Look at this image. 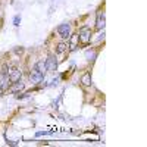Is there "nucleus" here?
Wrapping results in <instances>:
<instances>
[{"instance_id": "nucleus-3", "label": "nucleus", "mask_w": 147, "mask_h": 147, "mask_svg": "<svg viewBox=\"0 0 147 147\" xmlns=\"http://www.w3.org/2000/svg\"><path fill=\"white\" fill-rule=\"evenodd\" d=\"M44 62H46V68H47L49 72H55L57 69V60H56V56L55 55H50L44 60Z\"/></svg>"}, {"instance_id": "nucleus-15", "label": "nucleus", "mask_w": 147, "mask_h": 147, "mask_svg": "<svg viewBox=\"0 0 147 147\" xmlns=\"http://www.w3.org/2000/svg\"><path fill=\"white\" fill-rule=\"evenodd\" d=\"M2 96H3V90H2V88H0V97H2Z\"/></svg>"}, {"instance_id": "nucleus-1", "label": "nucleus", "mask_w": 147, "mask_h": 147, "mask_svg": "<svg viewBox=\"0 0 147 147\" xmlns=\"http://www.w3.org/2000/svg\"><path fill=\"white\" fill-rule=\"evenodd\" d=\"M5 72L7 74V77L10 80V82H16V81H21V77H22V72L16 68V66H5Z\"/></svg>"}, {"instance_id": "nucleus-4", "label": "nucleus", "mask_w": 147, "mask_h": 147, "mask_svg": "<svg viewBox=\"0 0 147 147\" xmlns=\"http://www.w3.org/2000/svg\"><path fill=\"white\" fill-rule=\"evenodd\" d=\"M57 32L60 34V37H62V38H69V32H71V25L69 24H60V25L57 27Z\"/></svg>"}, {"instance_id": "nucleus-8", "label": "nucleus", "mask_w": 147, "mask_h": 147, "mask_svg": "<svg viewBox=\"0 0 147 147\" xmlns=\"http://www.w3.org/2000/svg\"><path fill=\"white\" fill-rule=\"evenodd\" d=\"M9 90H10L12 93H18V91L24 90V84H22V82H19V81L12 82V84H10V87H9Z\"/></svg>"}, {"instance_id": "nucleus-2", "label": "nucleus", "mask_w": 147, "mask_h": 147, "mask_svg": "<svg viewBox=\"0 0 147 147\" xmlns=\"http://www.w3.org/2000/svg\"><path fill=\"white\" fill-rule=\"evenodd\" d=\"M78 38L82 44H88L91 41V30L88 27H82L78 32Z\"/></svg>"}, {"instance_id": "nucleus-9", "label": "nucleus", "mask_w": 147, "mask_h": 147, "mask_svg": "<svg viewBox=\"0 0 147 147\" xmlns=\"http://www.w3.org/2000/svg\"><path fill=\"white\" fill-rule=\"evenodd\" d=\"M81 84L84 85V87H90L91 85V75L88 72H85L84 75L81 77Z\"/></svg>"}, {"instance_id": "nucleus-13", "label": "nucleus", "mask_w": 147, "mask_h": 147, "mask_svg": "<svg viewBox=\"0 0 147 147\" xmlns=\"http://www.w3.org/2000/svg\"><path fill=\"white\" fill-rule=\"evenodd\" d=\"M85 56H87L88 59H90V57H93L91 60H94V57H96V53H90V52H87V53H85Z\"/></svg>"}, {"instance_id": "nucleus-10", "label": "nucleus", "mask_w": 147, "mask_h": 147, "mask_svg": "<svg viewBox=\"0 0 147 147\" xmlns=\"http://www.w3.org/2000/svg\"><path fill=\"white\" fill-rule=\"evenodd\" d=\"M69 40H71V50L74 52V50H77V44H78V41H80V38H78V34H74V35H71L69 37Z\"/></svg>"}, {"instance_id": "nucleus-5", "label": "nucleus", "mask_w": 147, "mask_h": 147, "mask_svg": "<svg viewBox=\"0 0 147 147\" xmlns=\"http://www.w3.org/2000/svg\"><path fill=\"white\" fill-rule=\"evenodd\" d=\"M10 80H9V77H7V74L5 72V71H2L0 72V88H2L3 91L5 90H7L9 87H10Z\"/></svg>"}, {"instance_id": "nucleus-7", "label": "nucleus", "mask_w": 147, "mask_h": 147, "mask_svg": "<svg viewBox=\"0 0 147 147\" xmlns=\"http://www.w3.org/2000/svg\"><path fill=\"white\" fill-rule=\"evenodd\" d=\"M105 22H106V19H105V15L102 13V12H97L96 28H97V30H103V28H105Z\"/></svg>"}, {"instance_id": "nucleus-6", "label": "nucleus", "mask_w": 147, "mask_h": 147, "mask_svg": "<svg viewBox=\"0 0 147 147\" xmlns=\"http://www.w3.org/2000/svg\"><path fill=\"white\" fill-rule=\"evenodd\" d=\"M43 78H44V75H43V74H40L35 68L30 72V81H31L32 84H38V82H41Z\"/></svg>"}, {"instance_id": "nucleus-11", "label": "nucleus", "mask_w": 147, "mask_h": 147, "mask_svg": "<svg viewBox=\"0 0 147 147\" xmlns=\"http://www.w3.org/2000/svg\"><path fill=\"white\" fill-rule=\"evenodd\" d=\"M37 71H38L40 74H43V75H44V74H46V71H47V68H46V62H44V60H38V62H37L35 63V66H34Z\"/></svg>"}, {"instance_id": "nucleus-12", "label": "nucleus", "mask_w": 147, "mask_h": 147, "mask_svg": "<svg viewBox=\"0 0 147 147\" xmlns=\"http://www.w3.org/2000/svg\"><path fill=\"white\" fill-rule=\"evenodd\" d=\"M66 49H68V46H66L65 43H59L57 47H56V53H57V55H62V53L66 52Z\"/></svg>"}, {"instance_id": "nucleus-14", "label": "nucleus", "mask_w": 147, "mask_h": 147, "mask_svg": "<svg viewBox=\"0 0 147 147\" xmlns=\"http://www.w3.org/2000/svg\"><path fill=\"white\" fill-rule=\"evenodd\" d=\"M19 21H21V18H19V16H15V19H13L15 25H19Z\"/></svg>"}]
</instances>
